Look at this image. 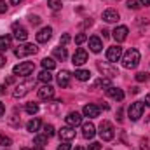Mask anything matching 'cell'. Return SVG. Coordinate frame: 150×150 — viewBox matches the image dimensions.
Wrapping results in <instances>:
<instances>
[{"label":"cell","mask_w":150,"mask_h":150,"mask_svg":"<svg viewBox=\"0 0 150 150\" xmlns=\"http://www.w3.org/2000/svg\"><path fill=\"white\" fill-rule=\"evenodd\" d=\"M119 18H120V14L117 12V9H107V11H103V21H107V23H117Z\"/></svg>","instance_id":"cell-15"},{"label":"cell","mask_w":150,"mask_h":150,"mask_svg":"<svg viewBox=\"0 0 150 150\" xmlns=\"http://www.w3.org/2000/svg\"><path fill=\"white\" fill-rule=\"evenodd\" d=\"M65 120H67V126H70V127H77V126L82 124V115L77 113V112H70L67 117H65Z\"/></svg>","instance_id":"cell-11"},{"label":"cell","mask_w":150,"mask_h":150,"mask_svg":"<svg viewBox=\"0 0 150 150\" xmlns=\"http://www.w3.org/2000/svg\"><path fill=\"white\" fill-rule=\"evenodd\" d=\"M7 12V4L5 0H0V14H5Z\"/></svg>","instance_id":"cell-39"},{"label":"cell","mask_w":150,"mask_h":150,"mask_svg":"<svg viewBox=\"0 0 150 150\" xmlns=\"http://www.w3.org/2000/svg\"><path fill=\"white\" fill-rule=\"evenodd\" d=\"M21 2H23V0H11V4H12V5H19Z\"/></svg>","instance_id":"cell-46"},{"label":"cell","mask_w":150,"mask_h":150,"mask_svg":"<svg viewBox=\"0 0 150 150\" xmlns=\"http://www.w3.org/2000/svg\"><path fill=\"white\" fill-rule=\"evenodd\" d=\"M5 63H7V61H5V58H4V56H2V54H0V68H2V67H4V65H5Z\"/></svg>","instance_id":"cell-42"},{"label":"cell","mask_w":150,"mask_h":150,"mask_svg":"<svg viewBox=\"0 0 150 150\" xmlns=\"http://www.w3.org/2000/svg\"><path fill=\"white\" fill-rule=\"evenodd\" d=\"M5 113V107H4V103H0V117Z\"/></svg>","instance_id":"cell-43"},{"label":"cell","mask_w":150,"mask_h":150,"mask_svg":"<svg viewBox=\"0 0 150 150\" xmlns=\"http://www.w3.org/2000/svg\"><path fill=\"white\" fill-rule=\"evenodd\" d=\"M126 5H127L129 9H133V11H136V9H140V7H142V5H140V2H136V0H129Z\"/></svg>","instance_id":"cell-35"},{"label":"cell","mask_w":150,"mask_h":150,"mask_svg":"<svg viewBox=\"0 0 150 150\" xmlns=\"http://www.w3.org/2000/svg\"><path fill=\"white\" fill-rule=\"evenodd\" d=\"M143 112H145V103H143V101H134V103H131L129 108H127V115H129L131 120H138V119L143 115Z\"/></svg>","instance_id":"cell-5"},{"label":"cell","mask_w":150,"mask_h":150,"mask_svg":"<svg viewBox=\"0 0 150 150\" xmlns=\"http://www.w3.org/2000/svg\"><path fill=\"white\" fill-rule=\"evenodd\" d=\"M47 138H49V136H45V134H37V136L33 138V143H35L37 147H44V145L47 143Z\"/></svg>","instance_id":"cell-29"},{"label":"cell","mask_w":150,"mask_h":150,"mask_svg":"<svg viewBox=\"0 0 150 150\" xmlns=\"http://www.w3.org/2000/svg\"><path fill=\"white\" fill-rule=\"evenodd\" d=\"M74 150H84V149H82V147H75Z\"/></svg>","instance_id":"cell-48"},{"label":"cell","mask_w":150,"mask_h":150,"mask_svg":"<svg viewBox=\"0 0 150 150\" xmlns=\"http://www.w3.org/2000/svg\"><path fill=\"white\" fill-rule=\"evenodd\" d=\"M68 42H70V35H68V33H63V35H61V45L65 47Z\"/></svg>","instance_id":"cell-38"},{"label":"cell","mask_w":150,"mask_h":150,"mask_svg":"<svg viewBox=\"0 0 150 150\" xmlns=\"http://www.w3.org/2000/svg\"><path fill=\"white\" fill-rule=\"evenodd\" d=\"M89 150H101V145H100L98 142H93V143L89 145Z\"/></svg>","instance_id":"cell-40"},{"label":"cell","mask_w":150,"mask_h":150,"mask_svg":"<svg viewBox=\"0 0 150 150\" xmlns=\"http://www.w3.org/2000/svg\"><path fill=\"white\" fill-rule=\"evenodd\" d=\"M25 110H26V113H30V115H35L38 112V105L33 103V101H30V103L25 105Z\"/></svg>","instance_id":"cell-28"},{"label":"cell","mask_w":150,"mask_h":150,"mask_svg":"<svg viewBox=\"0 0 150 150\" xmlns=\"http://www.w3.org/2000/svg\"><path fill=\"white\" fill-rule=\"evenodd\" d=\"M33 150H42V147H37V149H33Z\"/></svg>","instance_id":"cell-49"},{"label":"cell","mask_w":150,"mask_h":150,"mask_svg":"<svg viewBox=\"0 0 150 150\" xmlns=\"http://www.w3.org/2000/svg\"><path fill=\"white\" fill-rule=\"evenodd\" d=\"M12 47V38L9 35H2L0 37V51H7Z\"/></svg>","instance_id":"cell-23"},{"label":"cell","mask_w":150,"mask_h":150,"mask_svg":"<svg viewBox=\"0 0 150 150\" xmlns=\"http://www.w3.org/2000/svg\"><path fill=\"white\" fill-rule=\"evenodd\" d=\"M112 84H110V79H100V80H96L94 82V87H110Z\"/></svg>","instance_id":"cell-30"},{"label":"cell","mask_w":150,"mask_h":150,"mask_svg":"<svg viewBox=\"0 0 150 150\" xmlns=\"http://www.w3.org/2000/svg\"><path fill=\"white\" fill-rule=\"evenodd\" d=\"M140 5H150V0H140Z\"/></svg>","instance_id":"cell-44"},{"label":"cell","mask_w":150,"mask_h":150,"mask_svg":"<svg viewBox=\"0 0 150 150\" xmlns=\"http://www.w3.org/2000/svg\"><path fill=\"white\" fill-rule=\"evenodd\" d=\"M38 127H40V119H32L28 124H26V129L30 131V133H35V131H38Z\"/></svg>","instance_id":"cell-25"},{"label":"cell","mask_w":150,"mask_h":150,"mask_svg":"<svg viewBox=\"0 0 150 150\" xmlns=\"http://www.w3.org/2000/svg\"><path fill=\"white\" fill-rule=\"evenodd\" d=\"M58 84L61 87H68L70 86V72H67V70L59 72V75H58Z\"/></svg>","instance_id":"cell-21"},{"label":"cell","mask_w":150,"mask_h":150,"mask_svg":"<svg viewBox=\"0 0 150 150\" xmlns=\"http://www.w3.org/2000/svg\"><path fill=\"white\" fill-rule=\"evenodd\" d=\"M58 150H72V149H70V145H68V142H67V143L58 145Z\"/></svg>","instance_id":"cell-41"},{"label":"cell","mask_w":150,"mask_h":150,"mask_svg":"<svg viewBox=\"0 0 150 150\" xmlns=\"http://www.w3.org/2000/svg\"><path fill=\"white\" fill-rule=\"evenodd\" d=\"M42 67H44V70H54L56 68V61L54 59H51V58H44L42 59Z\"/></svg>","instance_id":"cell-26"},{"label":"cell","mask_w":150,"mask_h":150,"mask_svg":"<svg viewBox=\"0 0 150 150\" xmlns=\"http://www.w3.org/2000/svg\"><path fill=\"white\" fill-rule=\"evenodd\" d=\"M47 5L52 11H59L61 9V0H47Z\"/></svg>","instance_id":"cell-31"},{"label":"cell","mask_w":150,"mask_h":150,"mask_svg":"<svg viewBox=\"0 0 150 150\" xmlns=\"http://www.w3.org/2000/svg\"><path fill=\"white\" fill-rule=\"evenodd\" d=\"M11 143H12V140H11L9 136H5V134H2V136H0V145H4V147H9Z\"/></svg>","instance_id":"cell-33"},{"label":"cell","mask_w":150,"mask_h":150,"mask_svg":"<svg viewBox=\"0 0 150 150\" xmlns=\"http://www.w3.org/2000/svg\"><path fill=\"white\" fill-rule=\"evenodd\" d=\"M86 40H87V35H86V33H79V35L75 37V44L80 45V44H84Z\"/></svg>","instance_id":"cell-34"},{"label":"cell","mask_w":150,"mask_h":150,"mask_svg":"<svg viewBox=\"0 0 150 150\" xmlns=\"http://www.w3.org/2000/svg\"><path fill=\"white\" fill-rule=\"evenodd\" d=\"M33 70H35V65L32 61H23V63H19L12 68L14 75H19V77H28V75L33 74Z\"/></svg>","instance_id":"cell-4"},{"label":"cell","mask_w":150,"mask_h":150,"mask_svg":"<svg viewBox=\"0 0 150 150\" xmlns=\"http://www.w3.org/2000/svg\"><path fill=\"white\" fill-rule=\"evenodd\" d=\"M54 96V87L51 84H44L40 89H38V98L40 100H51Z\"/></svg>","instance_id":"cell-10"},{"label":"cell","mask_w":150,"mask_h":150,"mask_svg":"<svg viewBox=\"0 0 150 150\" xmlns=\"http://www.w3.org/2000/svg\"><path fill=\"white\" fill-rule=\"evenodd\" d=\"M112 33H113V38H115V40L120 44V42H124V40L127 38V33H129V30H127V26H124V25H122V26H117V28L113 30Z\"/></svg>","instance_id":"cell-14"},{"label":"cell","mask_w":150,"mask_h":150,"mask_svg":"<svg viewBox=\"0 0 150 150\" xmlns=\"http://www.w3.org/2000/svg\"><path fill=\"white\" fill-rule=\"evenodd\" d=\"M120 58H122V47L112 45V47L107 49V59H108V63H115V61H119Z\"/></svg>","instance_id":"cell-7"},{"label":"cell","mask_w":150,"mask_h":150,"mask_svg":"<svg viewBox=\"0 0 150 150\" xmlns=\"http://www.w3.org/2000/svg\"><path fill=\"white\" fill-rule=\"evenodd\" d=\"M54 133H56V131H54V127H52L51 124H45V126H44V134H45V136L51 138V136H54Z\"/></svg>","instance_id":"cell-32"},{"label":"cell","mask_w":150,"mask_h":150,"mask_svg":"<svg viewBox=\"0 0 150 150\" xmlns=\"http://www.w3.org/2000/svg\"><path fill=\"white\" fill-rule=\"evenodd\" d=\"M87 58H89V56H87V51L80 47V49L75 51V54L72 56V63H74L75 67H82V65L87 61Z\"/></svg>","instance_id":"cell-8"},{"label":"cell","mask_w":150,"mask_h":150,"mask_svg":"<svg viewBox=\"0 0 150 150\" xmlns=\"http://www.w3.org/2000/svg\"><path fill=\"white\" fill-rule=\"evenodd\" d=\"M75 79L80 82H86L91 79V72L89 70H75Z\"/></svg>","instance_id":"cell-24"},{"label":"cell","mask_w":150,"mask_h":150,"mask_svg":"<svg viewBox=\"0 0 150 150\" xmlns=\"http://www.w3.org/2000/svg\"><path fill=\"white\" fill-rule=\"evenodd\" d=\"M138 63H140V52H138V49H127L124 52V56H122V67L127 68V70H133V68L138 67Z\"/></svg>","instance_id":"cell-1"},{"label":"cell","mask_w":150,"mask_h":150,"mask_svg":"<svg viewBox=\"0 0 150 150\" xmlns=\"http://www.w3.org/2000/svg\"><path fill=\"white\" fill-rule=\"evenodd\" d=\"M38 80H40V82H44V84H49V82L52 80V75H51L49 70H42V72L38 74Z\"/></svg>","instance_id":"cell-27"},{"label":"cell","mask_w":150,"mask_h":150,"mask_svg":"<svg viewBox=\"0 0 150 150\" xmlns=\"http://www.w3.org/2000/svg\"><path fill=\"white\" fill-rule=\"evenodd\" d=\"M145 105H149V107H150V94L145 96Z\"/></svg>","instance_id":"cell-47"},{"label":"cell","mask_w":150,"mask_h":150,"mask_svg":"<svg viewBox=\"0 0 150 150\" xmlns=\"http://www.w3.org/2000/svg\"><path fill=\"white\" fill-rule=\"evenodd\" d=\"M136 80H138V82H147V80H149V74H145V72L136 74Z\"/></svg>","instance_id":"cell-36"},{"label":"cell","mask_w":150,"mask_h":150,"mask_svg":"<svg viewBox=\"0 0 150 150\" xmlns=\"http://www.w3.org/2000/svg\"><path fill=\"white\" fill-rule=\"evenodd\" d=\"M96 67H98V70H100L103 75H108V77L117 75V70H115V68H110L108 65H105V63H101V61H98V63H96Z\"/></svg>","instance_id":"cell-20"},{"label":"cell","mask_w":150,"mask_h":150,"mask_svg":"<svg viewBox=\"0 0 150 150\" xmlns=\"http://www.w3.org/2000/svg\"><path fill=\"white\" fill-rule=\"evenodd\" d=\"M28 19H30V23H32V25H35V26H37V25H40V21H42L38 16H30Z\"/></svg>","instance_id":"cell-37"},{"label":"cell","mask_w":150,"mask_h":150,"mask_svg":"<svg viewBox=\"0 0 150 150\" xmlns=\"http://www.w3.org/2000/svg\"><path fill=\"white\" fill-rule=\"evenodd\" d=\"M82 134H84L86 140H91V138L96 134V127H94V124H93V122H84V124H82Z\"/></svg>","instance_id":"cell-16"},{"label":"cell","mask_w":150,"mask_h":150,"mask_svg":"<svg viewBox=\"0 0 150 150\" xmlns=\"http://www.w3.org/2000/svg\"><path fill=\"white\" fill-rule=\"evenodd\" d=\"M52 54H54V58L56 59H59V61H65L67 59V56H68V52H67V47H54V51H52Z\"/></svg>","instance_id":"cell-22"},{"label":"cell","mask_w":150,"mask_h":150,"mask_svg":"<svg viewBox=\"0 0 150 150\" xmlns=\"http://www.w3.org/2000/svg\"><path fill=\"white\" fill-rule=\"evenodd\" d=\"M38 47L33 45V44H21L19 47H16L14 54L16 58H25V56H32V54H37Z\"/></svg>","instance_id":"cell-6"},{"label":"cell","mask_w":150,"mask_h":150,"mask_svg":"<svg viewBox=\"0 0 150 150\" xmlns=\"http://www.w3.org/2000/svg\"><path fill=\"white\" fill-rule=\"evenodd\" d=\"M98 134H100V138H101L103 142H110V140H113V136H115V129H113L112 122L103 120V122L100 124V131H98Z\"/></svg>","instance_id":"cell-2"},{"label":"cell","mask_w":150,"mask_h":150,"mask_svg":"<svg viewBox=\"0 0 150 150\" xmlns=\"http://www.w3.org/2000/svg\"><path fill=\"white\" fill-rule=\"evenodd\" d=\"M101 47H103V42H101L100 37H91L89 38V49H91L93 52H100Z\"/></svg>","instance_id":"cell-19"},{"label":"cell","mask_w":150,"mask_h":150,"mask_svg":"<svg viewBox=\"0 0 150 150\" xmlns=\"http://www.w3.org/2000/svg\"><path fill=\"white\" fill-rule=\"evenodd\" d=\"M2 94H5V86L0 84V96H2Z\"/></svg>","instance_id":"cell-45"},{"label":"cell","mask_w":150,"mask_h":150,"mask_svg":"<svg viewBox=\"0 0 150 150\" xmlns=\"http://www.w3.org/2000/svg\"><path fill=\"white\" fill-rule=\"evenodd\" d=\"M33 87H35V80H33V79H28V80L21 82L19 86H16V89L12 91V96H14V98H23V96L28 94L30 89H33Z\"/></svg>","instance_id":"cell-3"},{"label":"cell","mask_w":150,"mask_h":150,"mask_svg":"<svg viewBox=\"0 0 150 150\" xmlns=\"http://www.w3.org/2000/svg\"><path fill=\"white\" fill-rule=\"evenodd\" d=\"M107 94L113 98V100H117V101H122L124 100V91L122 89H119V87H115V86H110L108 89H107Z\"/></svg>","instance_id":"cell-17"},{"label":"cell","mask_w":150,"mask_h":150,"mask_svg":"<svg viewBox=\"0 0 150 150\" xmlns=\"http://www.w3.org/2000/svg\"><path fill=\"white\" fill-rule=\"evenodd\" d=\"M58 134H59V138H61L63 142H72V140L75 138V127H70V126L61 127Z\"/></svg>","instance_id":"cell-13"},{"label":"cell","mask_w":150,"mask_h":150,"mask_svg":"<svg viewBox=\"0 0 150 150\" xmlns=\"http://www.w3.org/2000/svg\"><path fill=\"white\" fill-rule=\"evenodd\" d=\"M51 37H52V28H51V26H45V28L38 30V33L35 35V38H37L38 44H45Z\"/></svg>","instance_id":"cell-12"},{"label":"cell","mask_w":150,"mask_h":150,"mask_svg":"<svg viewBox=\"0 0 150 150\" xmlns=\"http://www.w3.org/2000/svg\"><path fill=\"white\" fill-rule=\"evenodd\" d=\"M84 115L86 117H89V119H94V117H98L100 115V107H96V105H93V103H89V105H86L84 107Z\"/></svg>","instance_id":"cell-18"},{"label":"cell","mask_w":150,"mask_h":150,"mask_svg":"<svg viewBox=\"0 0 150 150\" xmlns=\"http://www.w3.org/2000/svg\"><path fill=\"white\" fill-rule=\"evenodd\" d=\"M12 32H14V38H16V40H19V42H25V40L28 38V30H26L25 26L18 25V23H14V25H12Z\"/></svg>","instance_id":"cell-9"}]
</instances>
